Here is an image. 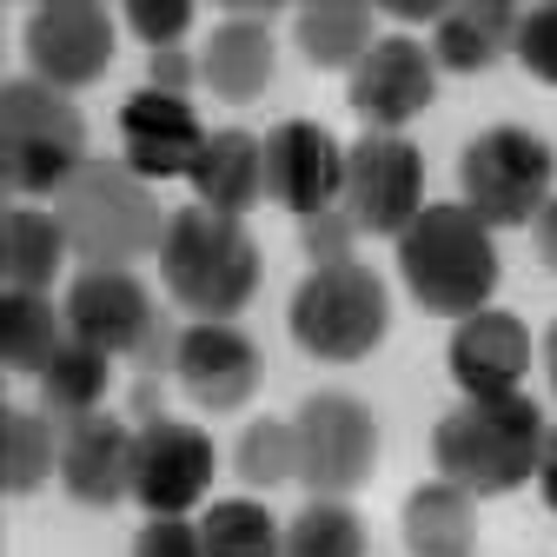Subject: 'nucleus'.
I'll use <instances>...</instances> for the list:
<instances>
[{
  "mask_svg": "<svg viewBox=\"0 0 557 557\" xmlns=\"http://www.w3.org/2000/svg\"><path fill=\"white\" fill-rule=\"evenodd\" d=\"M352 113L372 133H398L405 120H418L438 94V60L432 47H418L411 34H379V47L352 66Z\"/></svg>",
  "mask_w": 557,
  "mask_h": 557,
  "instance_id": "ddd939ff",
  "label": "nucleus"
},
{
  "mask_svg": "<svg viewBox=\"0 0 557 557\" xmlns=\"http://www.w3.org/2000/svg\"><path fill=\"white\" fill-rule=\"evenodd\" d=\"M299 484L312 498H352L379 471V418L352 392H312L293 418Z\"/></svg>",
  "mask_w": 557,
  "mask_h": 557,
  "instance_id": "6e6552de",
  "label": "nucleus"
},
{
  "mask_svg": "<svg viewBox=\"0 0 557 557\" xmlns=\"http://www.w3.org/2000/svg\"><path fill=\"white\" fill-rule=\"evenodd\" d=\"M66 226L60 213H40V206H14L0 220V272H8V293H47L60 265H66Z\"/></svg>",
  "mask_w": 557,
  "mask_h": 557,
  "instance_id": "4be33fe9",
  "label": "nucleus"
},
{
  "mask_svg": "<svg viewBox=\"0 0 557 557\" xmlns=\"http://www.w3.org/2000/svg\"><path fill=\"white\" fill-rule=\"evenodd\" d=\"M557 186V153L531 126H484L458 153V206L478 226H531Z\"/></svg>",
  "mask_w": 557,
  "mask_h": 557,
  "instance_id": "0eeeda50",
  "label": "nucleus"
},
{
  "mask_svg": "<svg viewBox=\"0 0 557 557\" xmlns=\"http://www.w3.org/2000/svg\"><path fill=\"white\" fill-rule=\"evenodd\" d=\"M537 484H544V505L557 511V425H550V438H544V465H537Z\"/></svg>",
  "mask_w": 557,
  "mask_h": 557,
  "instance_id": "a19ab883",
  "label": "nucleus"
},
{
  "mask_svg": "<svg viewBox=\"0 0 557 557\" xmlns=\"http://www.w3.org/2000/svg\"><path fill=\"white\" fill-rule=\"evenodd\" d=\"M265 199L293 220L332 213L345 199V147L319 120H278L265 133Z\"/></svg>",
  "mask_w": 557,
  "mask_h": 557,
  "instance_id": "9b49d317",
  "label": "nucleus"
},
{
  "mask_svg": "<svg viewBox=\"0 0 557 557\" xmlns=\"http://www.w3.org/2000/svg\"><path fill=\"white\" fill-rule=\"evenodd\" d=\"M60 484L87 511H113L133 498V432L113 411H87L60 425Z\"/></svg>",
  "mask_w": 557,
  "mask_h": 557,
  "instance_id": "dca6fc26",
  "label": "nucleus"
},
{
  "mask_svg": "<svg viewBox=\"0 0 557 557\" xmlns=\"http://www.w3.org/2000/svg\"><path fill=\"white\" fill-rule=\"evenodd\" d=\"M120 47V21L100 8V0H47V8L27 14V60L34 81L74 94L87 81H100L113 66Z\"/></svg>",
  "mask_w": 557,
  "mask_h": 557,
  "instance_id": "9d476101",
  "label": "nucleus"
},
{
  "mask_svg": "<svg viewBox=\"0 0 557 557\" xmlns=\"http://www.w3.org/2000/svg\"><path fill=\"white\" fill-rule=\"evenodd\" d=\"M107 379H113V359L94 352V345H81V338H66L60 352H53V366L40 372V411L53 418V425L87 418L107 398Z\"/></svg>",
  "mask_w": 557,
  "mask_h": 557,
  "instance_id": "bb28decb",
  "label": "nucleus"
},
{
  "mask_svg": "<svg viewBox=\"0 0 557 557\" xmlns=\"http://www.w3.org/2000/svg\"><path fill=\"white\" fill-rule=\"evenodd\" d=\"M518 21H524V8H511V0H465V8H451L438 21L432 60L445 74H484V66H498L518 47Z\"/></svg>",
  "mask_w": 557,
  "mask_h": 557,
  "instance_id": "aec40b11",
  "label": "nucleus"
},
{
  "mask_svg": "<svg viewBox=\"0 0 557 557\" xmlns=\"http://www.w3.org/2000/svg\"><path fill=\"white\" fill-rule=\"evenodd\" d=\"M173 379L206 411H239L265 385V359H259V345L239 325H199L193 319L180 332V366H173Z\"/></svg>",
  "mask_w": 557,
  "mask_h": 557,
  "instance_id": "4468645a",
  "label": "nucleus"
},
{
  "mask_svg": "<svg viewBox=\"0 0 557 557\" xmlns=\"http://www.w3.org/2000/svg\"><path fill=\"white\" fill-rule=\"evenodd\" d=\"M544 438H550L544 405L524 392H498V398H471V405L438 418L432 465L445 484H458L471 498H505L524 478H537Z\"/></svg>",
  "mask_w": 557,
  "mask_h": 557,
  "instance_id": "f257e3e1",
  "label": "nucleus"
},
{
  "mask_svg": "<svg viewBox=\"0 0 557 557\" xmlns=\"http://www.w3.org/2000/svg\"><path fill=\"white\" fill-rule=\"evenodd\" d=\"M272 34L265 27H220L199 53V87H213L226 107H252L265 87H272Z\"/></svg>",
  "mask_w": 557,
  "mask_h": 557,
  "instance_id": "5701e85b",
  "label": "nucleus"
},
{
  "mask_svg": "<svg viewBox=\"0 0 557 557\" xmlns=\"http://www.w3.org/2000/svg\"><path fill=\"white\" fill-rule=\"evenodd\" d=\"M139 379H173V366H180V325L173 319H153V332H147V345H139Z\"/></svg>",
  "mask_w": 557,
  "mask_h": 557,
  "instance_id": "c9c22d12",
  "label": "nucleus"
},
{
  "mask_svg": "<svg viewBox=\"0 0 557 557\" xmlns=\"http://www.w3.org/2000/svg\"><path fill=\"white\" fill-rule=\"evenodd\" d=\"M226 21L233 27H272L278 8H272V0H226Z\"/></svg>",
  "mask_w": 557,
  "mask_h": 557,
  "instance_id": "ea45409f",
  "label": "nucleus"
},
{
  "mask_svg": "<svg viewBox=\"0 0 557 557\" xmlns=\"http://www.w3.org/2000/svg\"><path fill=\"white\" fill-rule=\"evenodd\" d=\"M206 492H213V438L199 425H180V418L139 425V438H133V498H139V511L180 518Z\"/></svg>",
  "mask_w": 557,
  "mask_h": 557,
  "instance_id": "f8f14e48",
  "label": "nucleus"
},
{
  "mask_svg": "<svg viewBox=\"0 0 557 557\" xmlns=\"http://www.w3.org/2000/svg\"><path fill=\"white\" fill-rule=\"evenodd\" d=\"M193 81H199V60H193L186 47L153 53V66H147V87H153V94H173V100H193Z\"/></svg>",
  "mask_w": 557,
  "mask_h": 557,
  "instance_id": "f704fd0d",
  "label": "nucleus"
},
{
  "mask_svg": "<svg viewBox=\"0 0 557 557\" xmlns=\"http://www.w3.org/2000/svg\"><path fill=\"white\" fill-rule=\"evenodd\" d=\"M53 213L66 226V246L81 252V272H133L139 259H160L173 220L126 160H87L60 186Z\"/></svg>",
  "mask_w": 557,
  "mask_h": 557,
  "instance_id": "7ed1b4c3",
  "label": "nucleus"
},
{
  "mask_svg": "<svg viewBox=\"0 0 557 557\" xmlns=\"http://www.w3.org/2000/svg\"><path fill=\"white\" fill-rule=\"evenodd\" d=\"M60 471V425L47 411H27V405H8L0 411V484L8 498H27Z\"/></svg>",
  "mask_w": 557,
  "mask_h": 557,
  "instance_id": "a878e982",
  "label": "nucleus"
},
{
  "mask_svg": "<svg viewBox=\"0 0 557 557\" xmlns=\"http://www.w3.org/2000/svg\"><path fill=\"white\" fill-rule=\"evenodd\" d=\"M531 325L518 312H471L458 319L451 345H445V366H451V385H465L471 398H498V392H518V379L531 372Z\"/></svg>",
  "mask_w": 557,
  "mask_h": 557,
  "instance_id": "a211bd4d",
  "label": "nucleus"
},
{
  "mask_svg": "<svg viewBox=\"0 0 557 557\" xmlns=\"http://www.w3.org/2000/svg\"><path fill=\"white\" fill-rule=\"evenodd\" d=\"M126 27L147 40L153 53H173V47L193 34V8H186V0H133V8H126Z\"/></svg>",
  "mask_w": 557,
  "mask_h": 557,
  "instance_id": "7c9ffc66",
  "label": "nucleus"
},
{
  "mask_svg": "<svg viewBox=\"0 0 557 557\" xmlns=\"http://www.w3.org/2000/svg\"><path fill=\"white\" fill-rule=\"evenodd\" d=\"M133 418H139V425H160V418H166V385L160 379H139L133 385Z\"/></svg>",
  "mask_w": 557,
  "mask_h": 557,
  "instance_id": "4c0bfd02",
  "label": "nucleus"
},
{
  "mask_svg": "<svg viewBox=\"0 0 557 557\" xmlns=\"http://www.w3.org/2000/svg\"><path fill=\"white\" fill-rule=\"evenodd\" d=\"M87 166V120L74 94L47 81L0 87V186L8 193H53Z\"/></svg>",
  "mask_w": 557,
  "mask_h": 557,
  "instance_id": "423d86ee",
  "label": "nucleus"
},
{
  "mask_svg": "<svg viewBox=\"0 0 557 557\" xmlns=\"http://www.w3.org/2000/svg\"><path fill=\"white\" fill-rule=\"evenodd\" d=\"M385 325H392V299H385V278L366 259L312 265L286 306V332L299 338V352L325 359V366L372 359L385 345Z\"/></svg>",
  "mask_w": 557,
  "mask_h": 557,
  "instance_id": "39448f33",
  "label": "nucleus"
},
{
  "mask_svg": "<svg viewBox=\"0 0 557 557\" xmlns=\"http://www.w3.org/2000/svg\"><path fill=\"white\" fill-rule=\"evenodd\" d=\"M133 557H206V544H199V531L186 518H153L133 537Z\"/></svg>",
  "mask_w": 557,
  "mask_h": 557,
  "instance_id": "72a5a7b5",
  "label": "nucleus"
},
{
  "mask_svg": "<svg viewBox=\"0 0 557 557\" xmlns=\"http://www.w3.org/2000/svg\"><path fill=\"white\" fill-rule=\"evenodd\" d=\"M345 213L372 239H398L418 213H425V153L398 133H366L345 153Z\"/></svg>",
  "mask_w": 557,
  "mask_h": 557,
  "instance_id": "1a4fd4ad",
  "label": "nucleus"
},
{
  "mask_svg": "<svg viewBox=\"0 0 557 557\" xmlns=\"http://www.w3.org/2000/svg\"><path fill=\"white\" fill-rule=\"evenodd\" d=\"M531 246H537V265L557 278V193H550V206L531 220Z\"/></svg>",
  "mask_w": 557,
  "mask_h": 557,
  "instance_id": "e433bc0d",
  "label": "nucleus"
},
{
  "mask_svg": "<svg viewBox=\"0 0 557 557\" xmlns=\"http://www.w3.org/2000/svg\"><path fill=\"white\" fill-rule=\"evenodd\" d=\"M286 557H366V518L345 498H312L286 524Z\"/></svg>",
  "mask_w": 557,
  "mask_h": 557,
  "instance_id": "c85d7f7f",
  "label": "nucleus"
},
{
  "mask_svg": "<svg viewBox=\"0 0 557 557\" xmlns=\"http://www.w3.org/2000/svg\"><path fill=\"white\" fill-rule=\"evenodd\" d=\"M66 338H81V345H94V352H139L147 345V332H153V299H147V286H139L133 272H81L74 286H66Z\"/></svg>",
  "mask_w": 557,
  "mask_h": 557,
  "instance_id": "f3484780",
  "label": "nucleus"
},
{
  "mask_svg": "<svg viewBox=\"0 0 557 557\" xmlns=\"http://www.w3.org/2000/svg\"><path fill=\"white\" fill-rule=\"evenodd\" d=\"M544 379H550V392H557V325L544 332Z\"/></svg>",
  "mask_w": 557,
  "mask_h": 557,
  "instance_id": "79ce46f5",
  "label": "nucleus"
},
{
  "mask_svg": "<svg viewBox=\"0 0 557 557\" xmlns=\"http://www.w3.org/2000/svg\"><path fill=\"white\" fill-rule=\"evenodd\" d=\"M385 14H392V21H411V27H438L451 8H438V0H392Z\"/></svg>",
  "mask_w": 557,
  "mask_h": 557,
  "instance_id": "58836bf2",
  "label": "nucleus"
},
{
  "mask_svg": "<svg viewBox=\"0 0 557 557\" xmlns=\"http://www.w3.org/2000/svg\"><path fill=\"white\" fill-rule=\"evenodd\" d=\"M518 60L531 66L544 87H557V0L524 8V21H518Z\"/></svg>",
  "mask_w": 557,
  "mask_h": 557,
  "instance_id": "2f4dec72",
  "label": "nucleus"
},
{
  "mask_svg": "<svg viewBox=\"0 0 557 557\" xmlns=\"http://www.w3.org/2000/svg\"><path fill=\"white\" fill-rule=\"evenodd\" d=\"M239 478L252 484V492H272V484L299 478V445H293V425L286 418H252V425L239 432Z\"/></svg>",
  "mask_w": 557,
  "mask_h": 557,
  "instance_id": "c756f323",
  "label": "nucleus"
},
{
  "mask_svg": "<svg viewBox=\"0 0 557 557\" xmlns=\"http://www.w3.org/2000/svg\"><path fill=\"white\" fill-rule=\"evenodd\" d=\"M405 550L411 557H471L478 550V498L432 478L405 498Z\"/></svg>",
  "mask_w": 557,
  "mask_h": 557,
  "instance_id": "412c9836",
  "label": "nucleus"
},
{
  "mask_svg": "<svg viewBox=\"0 0 557 557\" xmlns=\"http://www.w3.org/2000/svg\"><path fill=\"white\" fill-rule=\"evenodd\" d=\"M206 133L199 126V107L193 100H173V94H153V87H139L126 107H120V147H126V166L139 180H180L193 173L199 147H206Z\"/></svg>",
  "mask_w": 557,
  "mask_h": 557,
  "instance_id": "2eb2a0df",
  "label": "nucleus"
},
{
  "mask_svg": "<svg viewBox=\"0 0 557 557\" xmlns=\"http://www.w3.org/2000/svg\"><path fill=\"white\" fill-rule=\"evenodd\" d=\"M199 544L206 557H286V531L272 524L265 505L252 498H226L199 518Z\"/></svg>",
  "mask_w": 557,
  "mask_h": 557,
  "instance_id": "cd10ccee",
  "label": "nucleus"
},
{
  "mask_svg": "<svg viewBox=\"0 0 557 557\" xmlns=\"http://www.w3.org/2000/svg\"><path fill=\"white\" fill-rule=\"evenodd\" d=\"M193 206H213L226 220H246L252 206H265V139L220 126L193 160Z\"/></svg>",
  "mask_w": 557,
  "mask_h": 557,
  "instance_id": "6ab92c4d",
  "label": "nucleus"
},
{
  "mask_svg": "<svg viewBox=\"0 0 557 557\" xmlns=\"http://www.w3.org/2000/svg\"><path fill=\"white\" fill-rule=\"evenodd\" d=\"M379 47V14L366 8V0H312V8H299V53L312 66H352Z\"/></svg>",
  "mask_w": 557,
  "mask_h": 557,
  "instance_id": "393cba45",
  "label": "nucleus"
},
{
  "mask_svg": "<svg viewBox=\"0 0 557 557\" xmlns=\"http://www.w3.org/2000/svg\"><path fill=\"white\" fill-rule=\"evenodd\" d=\"M352 239H359V226H352V213H345V206L299 220V252H306L312 265H338V259H352Z\"/></svg>",
  "mask_w": 557,
  "mask_h": 557,
  "instance_id": "473e14b6",
  "label": "nucleus"
},
{
  "mask_svg": "<svg viewBox=\"0 0 557 557\" xmlns=\"http://www.w3.org/2000/svg\"><path fill=\"white\" fill-rule=\"evenodd\" d=\"M66 345V312L47 293H0V366L14 379H40Z\"/></svg>",
  "mask_w": 557,
  "mask_h": 557,
  "instance_id": "b1692460",
  "label": "nucleus"
},
{
  "mask_svg": "<svg viewBox=\"0 0 557 557\" xmlns=\"http://www.w3.org/2000/svg\"><path fill=\"white\" fill-rule=\"evenodd\" d=\"M265 278L259 239L246 233V220H226L213 206H186L166 220V246H160V286L180 312H193L199 325H233Z\"/></svg>",
  "mask_w": 557,
  "mask_h": 557,
  "instance_id": "f03ea898",
  "label": "nucleus"
},
{
  "mask_svg": "<svg viewBox=\"0 0 557 557\" xmlns=\"http://www.w3.org/2000/svg\"><path fill=\"white\" fill-rule=\"evenodd\" d=\"M398 272H405V293L425 312L471 319L498 293L492 226H478L465 206H425V213L398 233Z\"/></svg>",
  "mask_w": 557,
  "mask_h": 557,
  "instance_id": "20e7f679",
  "label": "nucleus"
}]
</instances>
